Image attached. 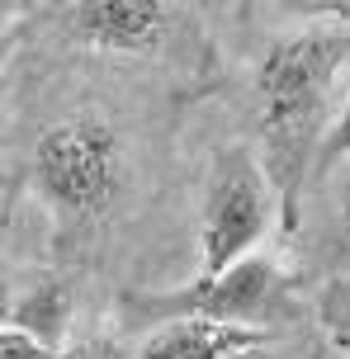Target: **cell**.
<instances>
[{"label":"cell","mask_w":350,"mask_h":359,"mask_svg":"<svg viewBox=\"0 0 350 359\" xmlns=\"http://www.w3.org/2000/svg\"><path fill=\"white\" fill-rule=\"evenodd\" d=\"M38 189L67 213H100L119 189V137L105 118L76 114L48 128L34 147Z\"/></svg>","instance_id":"cell-3"},{"label":"cell","mask_w":350,"mask_h":359,"mask_svg":"<svg viewBox=\"0 0 350 359\" xmlns=\"http://www.w3.org/2000/svg\"><path fill=\"white\" fill-rule=\"evenodd\" d=\"M76 29L100 53H152L166 38V0H76Z\"/></svg>","instance_id":"cell-5"},{"label":"cell","mask_w":350,"mask_h":359,"mask_svg":"<svg viewBox=\"0 0 350 359\" xmlns=\"http://www.w3.org/2000/svg\"><path fill=\"white\" fill-rule=\"evenodd\" d=\"M341 222H346V236H350V184H346V198H341Z\"/></svg>","instance_id":"cell-11"},{"label":"cell","mask_w":350,"mask_h":359,"mask_svg":"<svg viewBox=\"0 0 350 359\" xmlns=\"http://www.w3.org/2000/svg\"><path fill=\"white\" fill-rule=\"evenodd\" d=\"M256 345H265L260 326L218 322V317H166L152 326L137 359H227Z\"/></svg>","instance_id":"cell-6"},{"label":"cell","mask_w":350,"mask_h":359,"mask_svg":"<svg viewBox=\"0 0 350 359\" xmlns=\"http://www.w3.org/2000/svg\"><path fill=\"white\" fill-rule=\"evenodd\" d=\"M227 359H270V355H265V350L256 345V350H237V355H227Z\"/></svg>","instance_id":"cell-10"},{"label":"cell","mask_w":350,"mask_h":359,"mask_svg":"<svg viewBox=\"0 0 350 359\" xmlns=\"http://www.w3.org/2000/svg\"><path fill=\"white\" fill-rule=\"evenodd\" d=\"M284 274L270 255H246L222 274H199L189 288L170 298H152L147 312L166 317H218V322H241V326H265L275 317L284 298Z\"/></svg>","instance_id":"cell-4"},{"label":"cell","mask_w":350,"mask_h":359,"mask_svg":"<svg viewBox=\"0 0 350 359\" xmlns=\"http://www.w3.org/2000/svg\"><path fill=\"white\" fill-rule=\"evenodd\" d=\"M350 76V29H308L275 43L256 67L260 142L265 170L275 180L279 213L294 227L308 170L332 133V104L346 100Z\"/></svg>","instance_id":"cell-1"},{"label":"cell","mask_w":350,"mask_h":359,"mask_svg":"<svg viewBox=\"0 0 350 359\" xmlns=\"http://www.w3.org/2000/svg\"><path fill=\"white\" fill-rule=\"evenodd\" d=\"M346 156H350V86H346V100L336 104L332 133H327V142H322V156H317V165H322V170H332V165H341Z\"/></svg>","instance_id":"cell-8"},{"label":"cell","mask_w":350,"mask_h":359,"mask_svg":"<svg viewBox=\"0 0 350 359\" xmlns=\"http://www.w3.org/2000/svg\"><path fill=\"white\" fill-rule=\"evenodd\" d=\"M0 359H76V350H62V345L43 341L29 326L5 322V331H0Z\"/></svg>","instance_id":"cell-7"},{"label":"cell","mask_w":350,"mask_h":359,"mask_svg":"<svg viewBox=\"0 0 350 359\" xmlns=\"http://www.w3.org/2000/svg\"><path fill=\"white\" fill-rule=\"evenodd\" d=\"M279 208L275 180L265 165H256L246 151L218 156L208 175V198H203V227H199V274H222L237 260L260 246L270 232V217Z\"/></svg>","instance_id":"cell-2"},{"label":"cell","mask_w":350,"mask_h":359,"mask_svg":"<svg viewBox=\"0 0 350 359\" xmlns=\"http://www.w3.org/2000/svg\"><path fill=\"white\" fill-rule=\"evenodd\" d=\"M294 15H336V19H350V0H275Z\"/></svg>","instance_id":"cell-9"}]
</instances>
